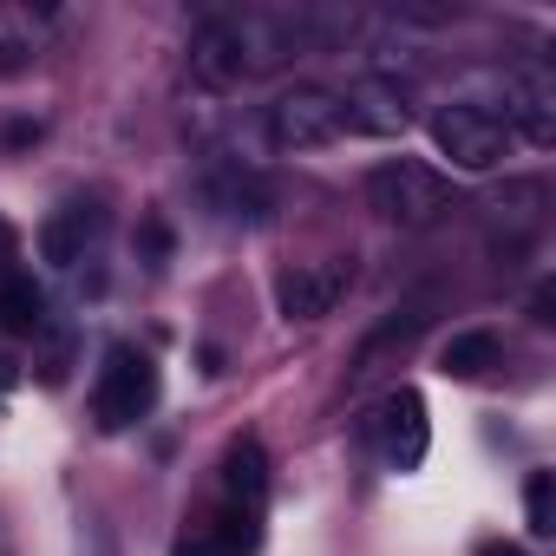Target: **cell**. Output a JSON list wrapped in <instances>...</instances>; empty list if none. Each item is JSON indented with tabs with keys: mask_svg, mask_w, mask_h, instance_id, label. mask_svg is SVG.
Returning <instances> with one entry per match:
<instances>
[{
	"mask_svg": "<svg viewBox=\"0 0 556 556\" xmlns=\"http://www.w3.org/2000/svg\"><path fill=\"white\" fill-rule=\"evenodd\" d=\"M367 439H374V452H380L387 471H413V465L426 458V445H432V432H426V400H419L413 387H393V393L367 413Z\"/></svg>",
	"mask_w": 556,
	"mask_h": 556,
	"instance_id": "52a82bcc",
	"label": "cell"
},
{
	"mask_svg": "<svg viewBox=\"0 0 556 556\" xmlns=\"http://www.w3.org/2000/svg\"><path fill=\"white\" fill-rule=\"evenodd\" d=\"M504 112H510L517 138H530L536 151H549L556 144V79H549V66H523L504 86Z\"/></svg>",
	"mask_w": 556,
	"mask_h": 556,
	"instance_id": "9c48e42d",
	"label": "cell"
},
{
	"mask_svg": "<svg viewBox=\"0 0 556 556\" xmlns=\"http://www.w3.org/2000/svg\"><path fill=\"white\" fill-rule=\"evenodd\" d=\"M354 289V262L348 255H321V262H295L275 275V308L289 321H321L341 308V295Z\"/></svg>",
	"mask_w": 556,
	"mask_h": 556,
	"instance_id": "8992f818",
	"label": "cell"
},
{
	"mask_svg": "<svg viewBox=\"0 0 556 556\" xmlns=\"http://www.w3.org/2000/svg\"><path fill=\"white\" fill-rule=\"evenodd\" d=\"M262 497H268V458H262L255 439H242V445H229V458H223V510L262 517Z\"/></svg>",
	"mask_w": 556,
	"mask_h": 556,
	"instance_id": "7c38bea8",
	"label": "cell"
},
{
	"mask_svg": "<svg viewBox=\"0 0 556 556\" xmlns=\"http://www.w3.org/2000/svg\"><path fill=\"white\" fill-rule=\"evenodd\" d=\"M367 203L400 229H426L452 210V184L426 157H387V164L367 170Z\"/></svg>",
	"mask_w": 556,
	"mask_h": 556,
	"instance_id": "277c9868",
	"label": "cell"
},
{
	"mask_svg": "<svg viewBox=\"0 0 556 556\" xmlns=\"http://www.w3.org/2000/svg\"><path fill=\"white\" fill-rule=\"evenodd\" d=\"M321 27L308 14H275V8H236V14H210L190 34V79L210 92H236L268 79L275 66H289Z\"/></svg>",
	"mask_w": 556,
	"mask_h": 556,
	"instance_id": "6da1fadb",
	"label": "cell"
},
{
	"mask_svg": "<svg viewBox=\"0 0 556 556\" xmlns=\"http://www.w3.org/2000/svg\"><path fill=\"white\" fill-rule=\"evenodd\" d=\"M523 517H530V536H549V530H556V510H549V471H530V478H523Z\"/></svg>",
	"mask_w": 556,
	"mask_h": 556,
	"instance_id": "2e32d148",
	"label": "cell"
},
{
	"mask_svg": "<svg viewBox=\"0 0 556 556\" xmlns=\"http://www.w3.org/2000/svg\"><path fill=\"white\" fill-rule=\"evenodd\" d=\"M203 190H210V203H216L223 216H249V223H255V216H262V203H268V190H262L242 164H216Z\"/></svg>",
	"mask_w": 556,
	"mask_h": 556,
	"instance_id": "4fadbf2b",
	"label": "cell"
},
{
	"mask_svg": "<svg viewBox=\"0 0 556 556\" xmlns=\"http://www.w3.org/2000/svg\"><path fill=\"white\" fill-rule=\"evenodd\" d=\"M432 144H439V157H452V170H497L510 157L517 131H510L504 99L465 92V99H452V105L432 112Z\"/></svg>",
	"mask_w": 556,
	"mask_h": 556,
	"instance_id": "3957f363",
	"label": "cell"
},
{
	"mask_svg": "<svg viewBox=\"0 0 556 556\" xmlns=\"http://www.w3.org/2000/svg\"><path fill=\"white\" fill-rule=\"evenodd\" d=\"M40 289L27 282V275H8V282H0V328H14V334H34L40 328Z\"/></svg>",
	"mask_w": 556,
	"mask_h": 556,
	"instance_id": "9a60e30c",
	"label": "cell"
},
{
	"mask_svg": "<svg viewBox=\"0 0 556 556\" xmlns=\"http://www.w3.org/2000/svg\"><path fill=\"white\" fill-rule=\"evenodd\" d=\"M151 406H157V361L144 348H131V341L105 348V367L92 380V419H99V432H131L138 419H151Z\"/></svg>",
	"mask_w": 556,
	"mask_h": 556,
	"instance_id": "5b68a950",
	"label": "cell"
},
{
	"mask_svg": "<svg viewBox=\"0 0 556 556\" xmlns=\"http://www.w3.org/2000/svg\"><path fill=\"white\" fill-rule=\"evenodd\" d=\"M341 112H348V138H400L406 131V92L393 86V79H380V73H367V79H354L348 92H341Z\"/></svg>",
	"mask_w": 556,
	"mask_h": 556,
	"instance_id": "ba28073f",
	"label": "cell"
},
{
	"mask_svg": "<svg viewBox=\"0 0 556 556\" xmlns=\"http://www.w3.org/2000/svg\"><path fill=\"white\" fill-rule=\"evenodd\" d=\"M99 236H105V210H99L92 197H73V203H60V210L40 223V255H47L53 268H73V262H86V255L99 249Z\"/></svg>",
	"mask_w": 556,
	"mask_h": 556,
	"instance_id": "30bf717a",
	"label": "cell"
},
{
	"mask_svg": "<svg viewBox=\"0 0 556 556\" xmlns=\"http://www.w3.org/2000/svg\"><path fill=\"white\" fill-rule=\"evenodd\" d=\"M445 374H458V380H478L484 367H497V334H484V328H465V334H452L445 341Z\"/></svg>",
	"mask_w": 556,
	"mask_h": 556,
	"instance_id": "5bb4252c",
	"label": "cell"
},
{
	"mask_svg": "<svg viewBox=\"0 0 556 556\" xmlns=\"http://www.w3.org/2000/svg\"><path fill=\"white\" fill-rule=\"evenodd\" d=\"M262 138L268 151L282 157H308V151H328L348 138V112H341V92L334 86H282L268 105H262Z\"/></svg>",
	"mask_w": 556,
	"mask_h": 556,
	"instance_id": "7a4b0ae2",
	"label": "cell"
},
{
	"mask_svg": "<svg viewBox=\"0 0 556 556\" xmlns=\"http://www.w3.org/2000/svg\"><path fill=\"white\" fill-rule=\"evenodd\" d=\"M478 556H523L517 543H478Z\"/></svg>",
	"mask_w": 556,
	"mask_h": 556,
	"instance_id": "e0dca14e",
	"label": "cell"
},
{
	"mask_svg": "<svg viewBox=\"0 0 556 556\" xmlns=\"http://www.w3.org/2000/svg\"><path fill=\"white\" fill-rule=\"evenodd\" d=\"M53 14L47 8H0V79H21L47 60Z\"/></svg>",
	"mask_w": 556,
	"mask_h": 556,
	"instance_id": "8fae6325",
	"label": "cell"
}]
</instances>
